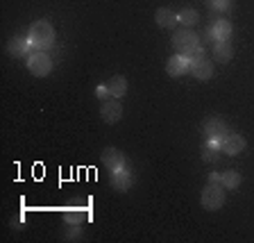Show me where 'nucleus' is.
Returning <instances> with one entry per match:
<instances>
[{
    "label": "nucleus",
    "mask_w": 254,
    "mask_h": 243,
    "mask_svg": "<svg viewBox=\"0 0 254 243\" xmlns=\"http://www.w3.org/2000/svg\"><path fill=\"white\" fill-rule=\"evenodd\" d=\"M27 39L34 50H50L55 46V27L48 21H34L27 30Z\"/></svg>",
    "instance_id": "nucleus-1"
},
{
    "label": "nucleus",
    "mask_w": 254,
    "mask_h": 243,
    "mask_svg": "<svg viewBox=\"0 0 254 243\" xmlns=\"http://www.w3.org/2000/svg\"><path fill=\"white\" fill-rule=\"evenodd\" d=\"M200 202L206 212H218L225 205V186L218 182H209L200 193Z\"/></svg>",
    "instance_id": "nucleus-2"
},
{
    "label": "nucleus",
    "mask_w": 254,
    "mask_h": 243,
    "mask_svg": "<svg viewBox=\"0 0 254 243\" xmlns=\"http://www.w3.org/2000/svg\"><path fill=\"white\" fill-rule=\"evenodd\" d=\"M27 71L37 78H46V75L53 73V59L46 50H32L27 55Z\"/></svg>",
    "instance_id": "nucleus-3"
},
{
    "label": "nucleus",
    "mask_w": 254,
    "mask_h": 243,
    "mask_svg": "<svg viewBox=\"0 0 254 243\" xmlns=\"http://www.w3.org/2000/svg\"><path fill=\"white\" fill-rule=\"evenodd\" d=\"M170 43H173V48L180 55L189 57V55L193 53L197 46H200V37H197L193 30H177L173 34V39H170Z\"/></svg>",
    "instance_id": "nucleus-4"
},
{
    "label": "nucleus",
    "mask_w": 254,
    "mask_h": 243,
    "mask_svg": "<svg viewBox=\"0 0 254 243\" xmlns=\"http://www.w3.org/2000/svg\"><path fill=\"white\" fill-rule=\"evenodd\" d=\"M227 132L229 130H227V125H225V121L218 116H209L202 123V134H204L206 141H220Z\"/></svg>",
    "instance_id": "nucleus-5"
},
{
    "label": "nucleus",
    "mask_w": 254,
    "mask_h": 243,
    "mask_svg": "<svg viewBox=\"0 0 254 243\" xmlns=\"http://www.w3.org/2000/svg\"><path fill=\"white\" fill-rule=\"evenodd\" d=\"M100 118L107 125H116L123 118V105L118 98H109V100H102L100 105Z\"/></svg>",
    "instance_id": "nucleus-6"
},
{
    "label": "nucleus",
    "mask_w": 254,
    "mask_h": 243,
    "mask_svg": "<svg viewBox=\"0 0 254 243\" xmlns=\"http://www.w3.org/2000/svg\"><path fill=\"white\" fill-rule=\"evenodd\" d=\"M245 146H248L245 137H241V134H236V132H227L225 137L220 139V150L225 155H229V157H234V155H241L245 150Z\"/></svg>",
    "instance_id": "nucleus-7"
},
{
    "label": "nucleus",
    "mask_w": 254,
    "mask_h": 243,
    "mask_svg": "<svg viewBox=\"0 0 254 243\" xmlns=\"http://www.w3.org/2000/svg\"><path fill=\"white\" fill-rule=\"evenodd\" d=\"M100 162L105 164V168L109 170V173H114V170H121V168H125V155L121 153L118 148H105L102 150V155H100Z\"/></svg>",
    "instance_id": "nucleus-8"
},
{
    "label": "nucleus",
    "mask_w": 254,
    "mask_h": 243,
    "mask_svg": "<svg viewBox=\"0 0 254 243\" xmlns=\"http://www.w3.org/2000/svg\"><path fill=\"white\" fill-rule=\"evenodd\" d=\"M189 73L193 75L195 80H202V82H206V80H211L213 75V64L209 62L206 57H200V59H193L189 66Z\"/></svg>",
    "instance_id": "nucleus-9"
},
{
    "label": "nucleus",
    "mask_w": 254,
    "mask_h": 243,
    "mask_svg": "<svg viewBox=\"0 0 254 243\" xmlns=\"http://www.w3.org/2000/svg\"><path fill=\"white\" fill-rule=\"evenodd\" d=\"M34 48H32L30 39L27 37H11L7 41V55L9 57H23V55H30Z\"/></svg>",
    "instance_id": "nucleus-10"
},
{
    "label": "nucleus",
    "mask_w": 254,
    "mask_h": 243,
    "mask_svg": "<svg viewBox=\"0 0 254 243\" xmlns=\"http://www.w3.org/2000/svg\"><path fill=\"white\" fill-rule=\"evenodd\" d=\"M109 184L114 191H118V193H125V191H129V186H132V173L127 168H121V170H114L109 177Z\"/></svg>",
    "instance_id": "nucleus-11"
},
{
    "label": "nucleus",
    "mask_w": 254,
    "mask_h": 243,
    "mask_svg": "<svg viewBox=\"0 0 254 243\" xmlns=\"http://www.w3.org/2000/svg\"><path fill=\"white\" fill-rule=\"evenodd\" d=\"M189 66H190V62L184 55H173V57L168 59V64H166V73H168L170 78H180V75L189 73Z\"/></svg>",
    "instance_id": "nucleus-12"
},
{
    "label": "nucleus",
    "mask_w": 254,
    "mask_h": 243,
    "mask_svg": "<svg viewBox=\"0 0 254 243\" xmlns=\"http://www.w3.org/2000/svg\"><path fill=\"white\" fill-rule=\"evenodd\" d=\"M154 21H157L159 27H164V30H173V27L180 23V16L175 14L173 9H168V7H159V9L154 11Z\"/></svg>",
    "instance_id": "nucleus-13"
},
{
    "label": "nucleus",
    "mask_w": 254,
    "mask_h": 243,
    "mask_svg": "<svg viewBox=\"0 0 254 243\" xmlns=\"http://www.w3.org/2000/svg\"><path fill=\"white\" fill-rule=\"evenodd\" d=\"M213 57H216V62H220V64L232 62L234 48H232V43H229V39H220V41L213 43Z\"/></svg>",
    "instance_id": "nucleus-14"
},
{
    "label": "nucleus",
    "mask_w": 254,
    "mask_h": 243,
    "mask_svg": "<svg viewBox=\"0 0 254 243\" xmlns=\"http://www.w3.org/2000/svg\"><path fill=\"white\" fill-rule=\"evenodd\" d=\"M107 89H109L111 98H118V100H121L123 95L127 93V80H125V75H114V78L107 82Z\"/></svg>",
    "instance_id": "nucleus-15"
},
{
    "label": "nucleus",
    "mask_w": 254,
    "mask_h": 243,
    "mask_svg": "<svg viewBox=\"0 0 254 243\" xmlns=\"http://www.w3.org/2000/svg\"><path fill=\"white\" fill-rule=\"evenodd\" d=\"M220 141H206L202 146V159H204L206 164H216L218 159H220Z\"/></svg>",
    "instance_id": "nucleus-16"
},
{
    "label": "nucleus",
    "mask_w": 254,
    "mask_h": 243,
    "mask_svg": "<svg viewBox=\"0 0 254 243\" xmlns=\"http://www.w3.org/2000/svg\"><path fill=\"white\" fill-rule=\"evenodd\" d=\"M213 27V37H216V41H220V39H229L234 32V25L227 21V18H216V21L211 23Z\"/></svg>",
    "instance_id": "nucleus-17"
},
{
    "label": "nucleus",
    "mask_w": 254,
    "mask_h": 243,
    "mask_svg": "<svg viewBox=\"0 0 254 243\" xmlns=\"http://www.w3.org/2000/svg\"><path fill=\"white\" fill-rule=\"evenodd\" d=\"M177 16H180V23L182 25H186V27L197 25V21H200V11H197L195 7H184Z\"/></svg>",
    "instance_id": "nucleus-18"
},
{
    "label": "nucleus",
    "mask_w": 254,
    "mask_h": 243,
    "mask_svg": "<svg viewBox=\"0 0 254 243\" xmlns=\"http://www.w3.org/2000/svg\"><path fill=\"white\" fill-rule=\"evenodd\" d=\"M220 184L225 186V189H238V184H241V173H238V170H225V173L220 175Z\"/></svg>",
    "instance_id": "nucleus-19"
},
{
    "label": "nucleus",
    "mask_w": 254,
    "mask_h": 243,
    "mask_svg": "<svg viewBox=\"0 0 254 243\" xmlns=\"http://www.w3.org/2000/svg\"><path fill=\"white\" fill-rule=\"evenodd\" d=\"M79 237H82V228L70 223L68 228H66V232H64V239H66V241H77Z\"/></svg>",
    "instance_id": "nucleus-20"
},
{
    "label": "nucleus",
    "mask_w": 254,
    "mask_h": 243,
    "mask_svg": "<svg viewBox=\"0 0 254 243\" xmlns=\"http://www.w3.org/2000/svg\"><path fill=\"white\" fill-rule=\"evenodd\" d=\"M209 5H211V9L216 11H229L234 7L232 0H209Z\"/></svg>",
    "instance_id": "nucleus-21"
},
{
    "label": "nucleus",
    "mask_w": 254,
    "mask_h": 243,
    "mask_svg": "<svg viewBox=\"0 0 254 243\" xmlns=\"http://www.w3.org/2000/svg\"><path fill=\"white\" fill-rule=\"evenodd\" d=\"M95 93H98V98H102V100H109V98H111V93H109V89H107V84H100Z\"/></svg>",
    "instance_id": "nucleus-22"
},
{
    "label": "nucleus",
    "mask_w": 254,
    "mask_h": 243,
    "mask_svg": "<svg viewBox=\"0 0 254 243\" xmlns=\"http://www.w3.org/2000/svg\"><path fill=\"white\" fill-rule=\"evenodd\" d=\"M23 225V214L21 216H14V221H11V228H21Z\"/></svg>",
    "instance_id": "nucleus-23"
},
{
    "label": "nucleus",
    "mask_w": 254,
    "mask_h": 243,
    "mask_svg": "<svg viewBox=\"0 0 254 243\" xmlns=\"http://www.w3.org/2000/svg\"><path fill=\"white\" fill-rule=\"evenodd\" d=\"M209 182H220V173H211L209 175Z\"/></svg>",
    "instance_id": "nucleus-24"
},
{
    "label": "nucleus",
    "mask_w": 254,
    "mask_h": 243,
    "mask_svg": "<svg viewBox=\"0 0 254 243\" xmlns=\"http://www.w3.org/2000/svg\"><path fill=\"white\" fill-rule=\"evenodd\" d=\"M206 2H209V0H206Z\"/></svg>",
    "instance_id": "nucleus-25"
}]
</instances>
